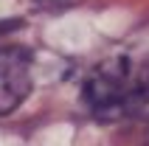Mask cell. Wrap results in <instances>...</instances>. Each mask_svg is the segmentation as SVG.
I'll return each mask as SVG.
<instances>
[{"label": "cell", "mask_w": 149, "mask_h": 146, "mask_svg": "<svg viewBox=\"0 0 149 146\" xmlns=\"http://www.w3.org/2000/svg\"><path fill=\"white\" fill-rule=\"evenodd\" d=\"M82 98L87 110L104 121L135 113L149 101V62H132L127 56L101 62L87 76Z\"/></svg>", "instance_id": "obj_1"}, {"label": "cell", "mask_w": 149, "mask_h": 146, "mask_svg": "<svg viewBox=\"0 0 149 146\" xmlns=\"http://www.w3.org/2000/svg\"><path fill=\"white\" fill-rule=\"evenodd\" d=\"M31 93V56L23 48H0V115L25 101Z\"/></svg>", "instance_id": "obj_2"}, {"label": "cell", "mask_w": 149, "mask_h": 146, "mask_svg": "<svg viewBox=\"0 0 149 146\" xmlns=\"http://www.w3.org/2000/svg\"><path fill=\"white\" fill-rule=\"evenodd\" d=\"M34 3L42 11H59V8H68V6H73V3H79V0H34Z\"/></svg>", "instance_id": "obj_3"}, {"label": "cell", "mask_w": 149, "mask_h": 146, "mask_svg": "<svg viewBox=\"0 0 149 146\" xmlns=\"http://www.w3.org/2000/svg\"><path fill=\"white\" fill-rule=\"evenodd\" d=\"M146 146H149V143H146Z\"/></svg>", "instance_id": "obj_4"}]
</instances>
